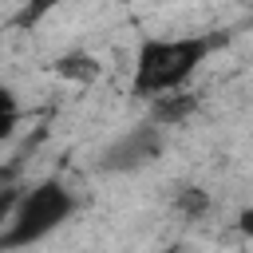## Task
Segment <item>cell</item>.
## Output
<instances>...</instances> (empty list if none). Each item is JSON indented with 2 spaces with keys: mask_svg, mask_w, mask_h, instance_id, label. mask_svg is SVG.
Segmentation results:
<instances>
[{
  "mask_svg": "<svg viewBox=\"0 0 253 253\" xmlns=\"http://www.w3.org/2000/svg\"><path fill=\"white\" fill-rule=\"evenodd\" d=\"M225 43V36H178V40H142L138 55H134V79L130 91L142 99L166 95L174 87H182L217 47Z\"/></svg>",
  "mask_w": 253,
  "mask_h": 253,
  "instance_id": "cell-1",
  "label": "cell"
},
{
  "mask_svg": "<svg viewBox=\"0 0 253 253\" xmlns=\"http://www.w3.org/2000/svg\"><path fill=\"white\" fill-rule=\"evenodd\" d=\"M75 213V194L59 182V178H43L36 186H28L12 210V217L4 221L0 233V253L12 249H28L36 241H43L47 233H55L67 217Z\"/></svg>",
  "mask_w": 253,
  "mask_h": 253,
  "instance_id": "cell-2",
  "label": "cell"
},
{
  "mask_svg": "<svg viewBox=\"0 0 253 253\" xmlns=\"http://www.w3.org/2000/svg\"><path fill=\"white\" fill-rule=\"evenodd\" d=\"M162 154V126L150 119V123H142V126H134V130H126L123 138H115L107 150H103V170H111V174H123V170H142L146 162H154Z\"/></svg>",
  "mask_w": 253,
  "mask_h": 253,
  "instance_id": "cell-3",
  "label": "cell"
},
{
  "mask_svg": "<svg viewBox=\"0 0 253 253\" xmlns=\"http://www.w3.org/2000/svg\"><path fill=\"white\" fill-rule=\"evenodd\" d=\"M194 107H198V99L186 95L182 87H174V91H166V95H154L150 119H154L158 126H178V123H186V119L194 115Z\"/></svg>",
  "mask_w": 253,
  "mask_h": 253,
  "instance_id": "cell-4",
  "label": "cell"
},
{
  "mask_svg": "<svg viewBox=\"0 0 253 253\" xmlns=\"http://www.w3.org/2000/svg\"><path fill=\"white\" fill-rule=\"evenodd\" d=\"M55 71L63 75V79H79V83H91L95 75H99V63L91 59V55H59L55 59Z\"/></svg>",
  "mask_w": 253,
  "mask_h": 253,
  "instance_id": "cell-5",
  "label": "cell"
},
{
  "mask_svg": "<svg viewBox=\"0 0 253 253\" xmlns=\"http://www.w3.org/2000/svg\"><path fill=\"white\" fill-rule=\"evenodd\" d=\"M174 206H178V213H182V217L198 221V217L210 210V194H206L202 186H182V190H178V198H174Z\"/></svg>",
  "mask_w": 253,
  "mask_h": 253,
  "instance_id": "cell-6",
  "label": "cell"
},
{
  "mask_svg": "<svg viewBox=\"0 0 253 253\" xmlns=\"http://www.w3.org/2000/svg\"><path fill=\"white\" fill-rule=\"evenodd\" d=\"M59 4H67V0H24V8H20V16H16V24H20V28H32V24H40L47 12H55Z\"/></svg>",
  "mask_w": 253,
  "mask_h": 253,
  "instance_id": "cell-7",
  "label": "cell"
},
{
  "mask_svg": "<svg viewBox=\"0 0 253 253\" xmlns=\"http://www.w3.org/2000/svg\"><path fill=\"white\" fill-rule=\"evenodd\" d=\"M16 119H20V111H16V99H12V91H4V138L16 130Z\"/></svg>",
  "mask_w": 253,
  "mask_h": 253,
  "instance_id": "cell-8",
  "label": "cell"
},
{
  "mask_svg": "<svg viewBox=\"0 0 253 253\" xmlns=\"http://www.w3.org/2000/svg\"><path fill=\"white\" fill-rule=\"evenodd\" d=\"M237 229H241L245 237H253V210H241V217H237Z\"/></svg>",
  "mask_w": 253,
  "mask_h": 253,
  "instance_id": "cell-9",
  "label": "cell"
},
{
  "mask_svg": "<svg viewBox=\"0 0 253 253\" xmlns=\"http://www.w3.org/2000/svg\"><path fill=\"white\" fill-rule=\"evenodd\" d=\"M241 4H249V0H241Z\"/></svg>",
  "mask_w": 253,
  "mask_h": 253,
  "instance_id": "cell-10",
  "label": "cell"
}]
</instances>
